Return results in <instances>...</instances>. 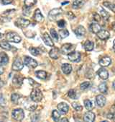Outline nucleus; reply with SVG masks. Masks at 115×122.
<instances>
[{"label": "nucleus", "mask_w": 115, "mask_h": 122, "mask_svg": "<svg viewBox=\"0 0 115 122\" xmlns=\"http://www.w3.org/2000/svg\"><path fill=\"white\" fill-rule=\"evenodd\" d=\"M43 97L42 93L41 92L40 90H39L38 88H34L31 93H30V98L33 102H40L42 101Z\"/></svg>", "instance_id": "nucleus-1"}, {"label": "nucleus", "mask_w": 115, "mask_h": 122, "mask_svg": "<svg viewBox=\"0 0 115 122\" xmlns=\"http://www.w3.org/2000/svg\"><path fill=\"white\" fill-rule=\"evenodd\" d=\"M12 116L14 120H16L17 121H21L25 118L24 111H23L22 108H16L12 111Z\"/></svg>", "instance_id": "nucleus-2"}, {"label": "nucleus", "mask_w": 115, "mask_h": 122, "mask_svg": "<svg viewBox=\"0 0 115 122\" xmlns=\"http://www.w3.org/2000/svg\"><path fill=\"white\" fill-rule=\"evenodd\" d=\"M75 49V46L71 44V43H65L63 44L60 48V52L63 54L65 55H68L73 51H74Z\"/></svg>", "instance_id": "nucleus-3"}, {"label": "nucleus", "mask_w": 115, "mask_h": 122, "mask_svg": "<svg viewBox=\"0 0 115 122\" xmlns=\"http://www.w3.org/2000/svg\"><path fill=\"white\" fill-rule=\"evenodd\" d=\"M63 13V10L60 8H55L49 12L48 14V18L51 21H55L57 20V18L60 16Z\"/></svg>", "instance_id": "nucleus-4"}, {"label": "nucleus", "mask_w": 115, "mask_h": 122, "mask_svg": "<svg viewBox=\"0 0 115 122\" xmlns=\"http://www.w3.org/2000/svg\"><path fill=\"white\" fill-rule=\"evenodd\" d=\"M6 39L13 43H19L22 40L21 37L14 32H9L6 35Z\"/></svg>", "instance_id": "nucleus-5"}, {"label": "nucleus", "mask_w": 115, "mask_h": 122, "mask_svg": "<svg viewBox=\"0 0 115 122\" xmlns=\"http://www.w3.org/2000/svg\"><path fill=\"white\" fill-rule=\"evenodd\" d=\"M24 64L29 68L35 69L37 66V62L30 56H25L24 59Z\"/></svg>", "instance_id": "nucleus-6"}, {"label": "nucleus", "mask_w": 115, "mask_h": 122, "mask_svg": "<svg viewBox=\"0 0 115 122\" xmlns=\"http://www.w3.org/2000/svg\"><path fill=\"white\" fill-rule=\"evenodd\" d=\"M30 22L28 20H26L24 18H18L14 22L15 25L20 28H27L30 25Z\"/></svg>", "instance_id": "nucleus-7"}, {"label": "nucleus", "mask_w": 115, "mask_h": 122, "mask_svg": "<svg viewBox=\"0 0 115 122\" xmlns=\"http://www.w3.org/2000/svg\"><path fill=\"white\" fill-rule=\"evenodd\" d=\"M23 66H24V64L22 63V60L18 57L15 58V59L14 60V62L12 64V69L14 71H20L23 69Z\"/></svg>", "instance_id": "nucleus-8"}, {"label": "nucleus", "mask_w": 115, "mask_h": 122, "mask_svg": "<svg viewBox=\"0 0 115 122\" xmlns=\"http://www.w3.org/2000/svg\"><path fill=\"white\" fill-rule=\"evenodd\" d=\"M68 58L71 61L78 62L81 60V54L78 51H73L72 53L68 55Z\"/></svg>", "instance_id": "nucleus-9"}, {"label": "nucleus", "mask_w": 115, "mask_h": 122, "mask_svg": "<svg viewBox=\"0 0 115 122\" xmlns=\"http://www.w3.org/2000/svg\"><path fill=\"white\" fill-rule=\"evenodd\" d=\"M95 120V114L91 112L88 111L83 116V121L85 122H94Z\"/></svg>", "instance_id": "nucleus-10"}, {"label": "nucleus", "mask_w": 115, "mask_h": 122, "mask_svg": "<svg viewBox=\"0 0 115 122\" xmlns=\"http://www.w3.org/2000/svg\"><path fill=\"white\" fill-rule=\"evenodd\" d=\"M60 54V50H59L58 48H53L49 52V56L51 59H58Z\"/></svg>", "instance_id": "nucleus-11"}, {"label": "nucleus", "mask_w": 115, "mask_h": 122, "mask_svg": "<svg viewBox=\"0 0 115 122\" xmlns=\"http://www.w3.org/2000/svg\"><path fill=\"white\" fill-rule=\"evenodd\" d=\"M42 40L44 41V43L48 46H51V47H53L54 46V43H53V41H52L51 36L47 33H45L43 35H42Z\"/></svg>", "instance_id": "nucleus-12"}, {"label": "nucleus", "mask_w": 115, "mask_h": 122, "mask_svg": "<svg viewBox=\"0 0 115 122\" xmlns=\"http://www.w3.org/2000/svg\"><path fill=\"white\" fill-rule=\"evenodd\" d=\"M58 109L59 112L62 114H65L69 110V106L65 103H60L58 105Z\"/></svg>", "instance_id": "nucleus-13"}, {"label": "nucleus", "mask_w": 115, "mask_h": 122, "mask_svg": "<svg viewBox=\"0 0 115 122\" xmlns=\"http://www.w3.org/2000/svg\"><path fill=\"white\" fill-rule=\"evenodd\" d=\"M97 74L99 75V77L102 79V80H107L108 77H109V72L108 71L105 69V68H101L98 72H97Z\"/></svg>", "instance_id": "nucleus-14"}, {"label": "nucleus", "mask_w": 115, "mask_h": 122, "mask_svg": "<svg viewBox=\"0 0 115 122\" xmlns=\"http://www.w3.org/2000/svg\"><path fill=\"white\" fill-rule=\"evenodd\" d=\"M96 102L98 106L102 108L105 106L106 103V98L105 97L102 95H99L96 97Z\"/></svg>", "instance_id": "nucleus-15"}, {"label": "nucleus", "mask_w": 115, "mask_h": 122, "mask_svg": "<svg viewBox=\"0 0 115 122\" xmlns=\"http://www.w3.org/2000/svg\"><path fill=\"white\" fill-rule=\"evenodd\" d=\"M97 36L101 39V40H106L109 38L110 33L109 31L106 30H101L100 32L97 33Z\"/></svg>", "instance_id": "nucleus-16"}, {"label": "nucleus", "mask_w": 115, "mask_h": 122, "mask_svg": "<svg viewBox=\"0 0 115 122\" xmlns=\"http://www.w3.org/2000/svg\"><path fill=\"white\" fill-rule=\"evenodd\" d=\"M61 69L65 75H69L72 71V66L70 64L65 63L62 65Z\"/></svg>", "instance_id": "nucleus-17"}, {"label": "nucleus", "mask_w": 115, "mask_h": 122, "mask_svg": "<svg viewBox=\"0 0 115 122\" xmlns=\"http://www.w3.org/2000/svg\"><path fill=\"white\" fill-rule=\"evenodd\" d=\"M34 20L37 22H41L43 21L44 20V17L43 15H42L40 10L39 9H37L35 12V14H34Z\"/></svg>", "instance_id": "nucleus-18"}, {"label": "nucleus", "mask_w": 115, "mask_h": 122, "mask_svg": "<svg viewBox=\"0 0 115 122\" xmlns=\"http://www.w3.org/2000/svg\"><path fill=\"white\" fill-rule=\"evenodd\" d=\"M111 63V60L109 57L108 56H106V57H103L102 59H100L99 61V65L103 66V67H105V66H108L110 65V64Z\"/></svg>", "instance_id": "nucleus-19"}, {"label": "nucleus", "mask_w": 115, "mask_h": 122, "mask_svg": "<svg viewBox=\"0 0 115 122\" xmlns=\"http://www.w3.org/2000/svg\"><path fill=\"white\" fill-rule=\"evenodd\" d=\"M89 29L92 33H96V34H97L99 32H100L101 30V26L98 23H92L89 27Z\"/></svg>", "instance_id": "nucleus-20"}, {"label": "nucleus", "mask_w": 115, "mask_h": 122, "mask_svg": "<svg viewBox=\"0 0 115 122\" xmlns=\"http://www.w3.org/2000/svg\"><path fill=\"white\" fill-rule=\"evenodd\" d=\"M23 80H24V78L23 77H22L21 76H17V75H16L14 78H13V80H12V83L16 86V87H20L21 85H22V82H23Z\"/></svg>", "instance_id": "nucleus-21"}, {"label": "nucleus", "mask_w": 115, "mask_h": 122, "mask_svg": "<svg viewBox=\"0 0 115 122\" xmlns=\"http://www.w3.org/2000/svg\"><path fill=\"white\" fill-rule=\"evenodd\" d=\"M75 33L77 36L78 37H82V36H84L85 34H86V29L84 28L83 26H78L76 30H75Z\"/></svg>", "instance_id": "nucleus-22"}, {"label": "nucleus", "mask_w": 115, "mask_h": 122, "mask_svg": "<svg viewBox=\"0 0 115 122\" xmlns=\"http://www.w3.org/2000/svg\"><path fill=\"white\" fill-rule=\"evenodd\" d=\"M9 62L8 56L5 53H0V64L6 65Z\"/></svg>", "instance_id": "nucleus-23"}, {"label": "nucleus", "mask_w": 115, "mask_h": 122, "mask_svg": "<svg viewBox=\"0 0 115 122\" xmlns=\"http://www.w3.org/2000/svg\"><path fill=\"white\" fill-rule=\"evenodd\" d=\"M94 43L91 41H86L84 43V48L85 50L87 51H91L92 50L94 49Z\"/></svg>", "instance_id": "nucleus-24"}, {"label": "nucleus", "mask_w": 115, "mask_h": 122, "mask_svg": "<svg viewBox=\"0 0 115 122\" xmlns=\"http://www.w3.org/2000/svg\"><path fill=\"white\" fill-rule=\"evenodd\" d=\"M35 75L37 78L41 79V80H45L47 78V72L42 71V70H40V71H37L35 72Z\"/></svg>", "instance_id": "nucleus-25"}, {"label": "nucleus", "mask_w": 115, "mask_h": 122, "mask_svg": "<svg viewBox=\"0 0 115 122\" xmlns=\"http://www.w3.org/2000/svg\"><path fill=\"white\" fill-rule=\"evenodd\" d=\"M0 47L2 48L3 49L7 50V51H9L12 48V46L7 41H1L0 42Z\"/></svg>", "instance_id": "nucleus-26"}, {"label": "nucleus", "mask_w": 115, "mask_h": 122, "mask_svg": "<svg viewBox=\"0 0 115 122\" xmlns=\"http://www.w3.org/2000/svg\"><path fill=\"white\" fill-rule=\"evenodd\" d=\"M84 5L83 0H75L73 3V8L74 9H79Z\"/></svg>", "instance_id": "nucleus-27"}, {"label": "nucleus", "mask_w": 115, "mask_h": 122, "mask_svg": "<svg viewBox=\"0 0 115 122\" xmlns=\"http://www.w3.org/2000/svg\"><path fill=\"white\" fill-rule=\"evenodd\" d=\"M99 13H100V15L103 17L104 20H107L109 18V13H108L105 10H104L102 7H99Z\"/></svg>", "instance_id": "nucleus-28"}, {"label": "nucleus", "mask_w": 115, "mask_h": 122, "mask_svg": "<svg viewBox=\"0 0 115 122\" xmlns=\"http://www.w3.org/2000/svg\"><path fill=\"white\" fill-rule=\"evenodd\" d=\"M19 98H20L19 95H18L17 93H14L11 95V101L14 104H17L19 103Z\"/></svg>", "instance_id": "nucleus-29"}, {"label": "nucleus", "mask_w": 115, "mask_h": 122, "mask_svg": "<svg viewBox=\"0 0 115 122\" xmlns=\"http://www.w3.org/2000/svg\"><path fill=\"white\" fill-rule=\"evenodd\" d=\"M52 117H53V119L54 120L55 122H58L59 119L60 118V114L58 111L54 110L52 113Z\"/></svg>", "instance_id": "nucleus-30"}, {"label": "nucleus", "mask_w": 115, "mask_h": 122, "mask_svg": "<svg viewBox=\"0 0 115 122\" xmlns=\"http://www.w3.org/2000/svg\"><path fill=\"white\" fill-rule=\"evenodd\" d=\"M99 90H100L101 92L105 93V94H106V93L107 92V90H108V87H107L106 83H105V82L101 83V84L99 85Z\"/></svg>", "instance_id": "nucleus-31"}, {"label": "nucleus", "mask_w": 115, "mask_h": 122, "mask_svg": "<svg viewBox=\"0 0 115 122\" xmlns=\"http://www.w3.org/2000/svg\"><path fill=\"white\" fill-rule=\"evenodd\" d=\"M37 2V0H25L24 1V4L25 5V7H31L32 6H34Z\"/></svg>", "instance_id": "nucleus-32"}, {"label": "nucleus", "mask_w": 115, "mask_h": 122, "mask_svg": "<svg viewBox=\"0 0 115 122\" xmlns=\"http://www.w3.org/2000/svg\"><path fill=\"white\" fill-rule=\"evenodd\" d=\"M68 95L69 97H70V98H72V99H76V98H78L76 92L74 90H73V89H71V90H70L68 91Z\"/></svg>", "instance_id": "nucleus-33"}, {"label": "nucleus", "mask_w": 115, "mask_h": 122, "mask_svg": "<svg viewBox=\"0 0 115 122\" xmlns=\"http://www.w3.org/2000/svg\"><path fill=\"white\" fill-rule=\"evenodd\" d=\"M59 36L61 38H65L69 36V32L66 29H61L59 30Z\"/></svg>", "instance_id": "nucleus-34"}, {"label": "nucleus", "mask_w": 115, "mask_h": 122, "mask_svg": "<svg viewBox=\"0 0 115 122\" xmlns=\"http://www.w3.org/2000/svg\"><path fill=\"white\" fill-rule=\"evenodd\" d=\"M104 6H105L106 7L109 8V10H111V11H113L114 12H115V5L114 4H112L111 2H105L103 3Z\"/></svg>", "instance_id": "nucleus-35"}, {"label": "nucleus", "mask_w": 115, "mask_h": 122, "mask_svg": "<svg viewBox=\"0 0 115 122\" xmlns=\"http://www.w3.org/2000/svg\"><path fill=\"white\" fill-rule=\"evenodd\" d=\"M84 106L88 111H91L92 108H93V104H92V103L90 100H88V99L84 101Z\"/></svg>", "instance_id": "nucleus-36"}, {"label": "nucleus", "mask_w": 115, "mask_h": 122, "mask_svg": "<svg viewBox=\"0 0 115 122\" xmlns=\"http://www.w3.org/2000/svg\"><path fill=\"white\" fill-rule=\"evenodd\" d=\"M30 52L33 56H38L40 54V51L39 50V48H34V47H32V48H30Z\"/></svg>", "instance_id": "nucleus-37"}, {"label": "nucleus", "mask_w": 115, "mask_h": 122, "mask_svg": "<svg viewBox=\"0 0 115 122\" xmlns=\"http://www.w3.org/2000/svg\"><path fill=\"white\" fill-rule=\"evenodd\" d=\"M72 107L76 111H81L83 110V107L81 105H80L78 103H76V102H74L72 103Z\"/></svg>", "instance_id": "nucleus-38"}, {"label": "nucleus", "mask_w": 115, "mask_h": 122, "mask_svg": "<svg viewBox=\"0 0 115 122\" xmlns=\"http://www.w3.org/2000/svg\"><path fill=\"white\" fill-rule=\"evenodd\" d=\"M51 36L53 38V40H55V41H58V34L57 33V32L55 29H53V28L51 29Z\"/></svg>", "instance_id": "nucleus-39"}, {"label": "nucleus", "mask_w": 115, "mask_h": 122, "mask_svg": "<svg viewBox=\"0 0 115 122\" xmlns=\"http://www.w3.org/2000/svg\"><path fill=\"white\" fill-rule=\"evenodd\" d=\"M7 105V101L5 100V97H4L2 93H0V106L2 107H5Z\"/></svg>", "instance_id": "nucleus-40"}, {"label": "nucleus", "mask_w": 115, "mask_h": 122, "mask_svg": "<svg viewBox=\"0 0 115 122\" xmlns=\"http://www.w3.org/2000/svg\"><path fill=\"white\" fill-rule=\"evenodd\" d=\"M90 85H91L90 82H83L81 85V87H81V89L82 90H87V89H88L90 87Z\"/></svg>", "instance_id": "nucleus-41"}, {"label": "nucleus", "mask_w": 115, "mask_h": 122, "mask_svg": "<svg viewBox=\"0 0 115 122\" xmlns=\"http://www.w3.org/2000/svg\"><path fill=\"white\" fill-rule=\"evenodd\" d=\"M65 21L64 20H59L58 22V26L59 27V28H64L65 26Z\"/></svg>", "instance_id": "nucleus-42"}, {"label": "nucleus", "mask_w": 115, "mask_h": 122, "mask_svg": "<svg viewBox=\"0 0 115 122\" xmlns=\"http://www.w3.org/2000/svg\"><path fill=\"white\" fill-rule=\"evenodd\" d=\"M67 17L70 20H73L74 18H75V15H74V13L72 12H67Z\"/></svg>", "instance_id": "nucleus-43"}, {"label": "nucleus", "mask_w": 115, "mask_h": 122, "mask_svg": "<svg viewBox=\"0 0 115 122\" xmlns=\"http://www.w3.org/2000/svg\"><path fill=\"white\" fill-rule=\"evenodd\" d=\"M94 20H95L97 22L100 21V15H99V14H97V13H95V14L94 15Z\"/></svg>", "instance_id": "nucleus-44"}, {"label": "nucleus", "mask_w": 115, "mask_h": 122, "mask_svg": "<svg viewBox=\"0 0 115 122\" xmlns=\"http://www.w3.org/2000/svg\"><path fill=\"white\" fill-rule=\"evenodd\" d=\"M13 0H2V2L4 5H9L12 2Z\"/></svg>", "instance_id": "nucleus-45"}, {"label": "nucleus", "mask_w": 115, "mask_h": 122, "mask_svg": "<svg viewBox=\"0 0 115 122\" xmlns=\"http://www.w3.org/2000/svg\"><path fill=\"white\" fill-rule=\"evenodd\" d=\"M29 81H30V82L31 83V85H32V86H34V85H37L40 86V85H39V84H37V82H34V81H33V80H32V79H29Z\"/></svg>", "instance_id": "nucleus-46"}, {"label": "nucleus", "mask_w": 115, "mask_h": 122, "mask_svg": "<svg viewBox=\"0 0 115 122\" xmlns=\"http://www.w3.org/2000/svg\"><path fill=\"white\" fill-rule=\"evenodd\" d=\"M107 117H108L109 118H110V119H112L113 117H114V115H113V113H109L108 116H107Z\"/></svg>", "instance_id": "nucleus-47"}, {"label": "nucleus", "mask_w": 115, "mask_h": 122, "mask_svg": "<svg viewBox=\"0 0 115 122\" xmlns=\"http://www.w3.org/2000/svg\"><path fill=\"white\" fill-rule=\"evenodd\" d=\"M60 122H69V121H68V120L66 118H63L61 119Z\"/></svg>", "instance_id": "nucleus-48"}, {"label": "nucleus", "mask_w": 115, "mask_h": 122, "mask_svg": "<svg viewBox=\"0 0 115 122\" xmlns=\"http://www.w3.org/2000/svg\"><path fill=\"white\" fill-rule=\"evenodd\" d=\"M111 28H112L113 30L115 31V22H112V24H111Z\"/></svg>", "instance_id": "nucleus-49"}, {"label": "nucleus", "mask_w": 115, "mask_h": 122, "mask_svg": "<svg viewBox=\"0 0 115 122\" xmlns=\"http://www.w3.org/2000/svg\"><path fill=\"white\" fill-rule=\"evenodd\" d=\"M3 86H4V82L1 79H0V89H1Z\"/></svg>", "instance_id": "nucleus-50"}, {"label": "nucleus", "mask_w": 115, "mask_h": 122, "mask_svg": "<svg viewBox=\"0 0 115 122\" xmlns=\"http://www.w3.org/2000/svg\"><path fill=\"white\" fill-rule=\"evenodd\" d=\"M3 72H4V69L2 67H0V75L3 74Z\"/></svg>", "instance_id": "nucleus-51"}, {"label": "nucleus", "mask_w": 115, "mask_h": 122, "mask_svg": "<svg viewBox=\"0 0 115 122\" xmlns=\"http://www.w3.org/2000/svg\"><path fill=\"white\" fill-rule=\"evenodd\" d=\"M0 122H4V118L2 116H0Z\"/></svg>", "instance_id": "nucleus-52"}, {"label": "nucleus", "mask_w": 115, "mask_h": 122, "mask_svg": "<svg viewBox=\"0 0 115 122\" xmlns=\"http://www.w3.org/2000/svg\"><path fill=\"white\" fill-rule=\"evenodd\" d=\"M113 87H114V89L115 90V80H114V82H113Z\"/></svg>", "instance_id": "nucleus-53"}, {"label": "nucleus", "mask_w": 115, "mask_h": 122, "mask_svg": "<svg viewBox=\"0 0 115 122\" xmlns=\"http://www.w3.org/2000/svg\"><path fill=\"white\" fill-rule=\"evenodd\" d=\"M2 38V34L0 33V38Z\"/></svg>", "instance_id": "nucleus-54"}, {"label": "nucleus", "mask_w": 115, "mask_h": 122, "mask_svg": "<svg viewBox=\"0 0 115 122\" xmlns=\"http://www.w3.org/2000/svg\"><path fill=\"white\" fill-rule=\"evenodd\" d=\"M68 2H63V3H62V5H65V4H68Z\"/></svg>", "instance_id": "nucleus-55"}, {"label": "nucleus", "mask_w": 115, "mask_h": 122, "mask_svg": "<svg viewBox=\"0 0 115 122\" xmlns=\"http://www.w3.org/2000/svg\"><path fill=\"white\" fill-rule=\"evenodd\" d=\"M114 52H115V45H114Z\"/></svg>", "instance_id": "nucleus-56"}, {"label": "nucleus", "mask_w": 115, "mask_h": 122, "mask_svg": "<svg viewBox=\"0 0 115 122\" xmlns=\"http://www.w3.org/2000/svg\"><path fill=\"white\" fill-rule=\"evenodd\" d=\"M101 122H109V121H101Z\"/></svg>", "instance_id": "nucleus-57"}, {"label": "nucleus", "mask_w": 115, "mask_h": 122, "mask_svg": "<svg viewBox=\"0 0 115 122\" xmlns=\"http://www.w3.org/2000/svg\"><path fill=\"white\" fill-rule=\"evenodd\" d=\"M114 45H115V40L114 41Z\"/></svg>", "instance_id": "nucleus-58"}]
</instances>
